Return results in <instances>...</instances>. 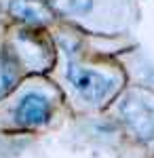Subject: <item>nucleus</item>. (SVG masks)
Instances as JSON below:
<instances>
[{
	"mask_svg": "<svg viewBox=\"0 0 154 158\" xmlns=\"http://www.w3.org/2000/svg\"><path fill=\"white\" fill-rule=\"evenodd\" d=\"M68 80L78 91L80 97L87 99V101H93V103L104 101L114 91V80L112 78L95 72V70L76 65V63H72L70 68H68Z\"/></svg>",
	"mask_w": 154,
	"mask_h": 158,
	"instance_id": "f257e3e1",
	"label": "nucleus"
},
{
	"mask_svg": "<svg viewBox=\"0 0 154 158\" xmlns=\"http://www.w3.org/2000/svg\"><path fill=\"white\" fill-rule=\"evenodd\" d=\"M118 112L137 137H142V139L154 137V108L148 99L139 97V95H129L122 99Z\"/></svg>",
	"mask_w": 154,
	"mask_h": 158,
	"instance_id": "f03ea898",
	"label": "nucleus"
},
{
	"mask_svg": "<svg viewBox=\"0 0 154 158\" xmlns=\"http://www.w3.org/2000/svg\"><path fill=\"white\" fill-rule=\"evenodd\" d=\"M49 116H51V101L42 93H36V91L25 93L24 97L19 99L17 108H15L17 122L28 124V127L45 124L49 120Z\"/></svg>",
	"mask_w": 154,
	"mask_h": 158,
	"instance_id": "7ed1b4c3",
	"label": "nucleus"
},
{
	"mask_svg": "<svg viewBox=\"0 0 154 158\" xmlns=\"http://www.w3.org/2000/svg\"><path fill=\"white\" fill-rule=\"evenodd\" d=\"M11 13L17 19H25V21H45L47 19V13L36 4H30L28 0H13Z\"/></svg>",
	"mask_w": 154,
	"mask_h": 158,
	"instance_id": "20e7f679",
	"label": "nucleus"
},
{
	"mask_svg": "<svg viewBox=\"0 0 154 158\" xmlns=\"http://www.w3.org/2000/svg\"><path fill=\"white\" fill-rule=\"evenodd\" d=\"M17 61L13 55L9 53H4V57H2V68H0V74H2V85L4 89L2 91H6V89H11L13 82H15V78H17Z\"/></svg>",
	"mask_w": 154,
	"mask_h": 158,
	"instance_id": "39448f33",
	"label": "nucleus"
},
{
	"mask_svg": "<svg viewBox=\"0 0 154 158\" xmlns=\"http://www.w3.org/2000/svg\"><path fill=\"white\" fill-rule=\"evenodd\" d=\"M53 2L63 13H76V15L89 13L93 6V0H53Z\"/></svg>",
	"mask_w": 154,
	"mask_h": 158,
	"instance_id": "423d86ee",
	"label": "nucleus"
}]
</instances>
